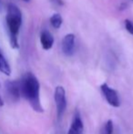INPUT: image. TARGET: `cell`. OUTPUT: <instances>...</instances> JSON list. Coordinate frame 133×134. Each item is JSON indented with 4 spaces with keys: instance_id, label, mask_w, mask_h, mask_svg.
Returning <instances> with one entry per match:
<instances>
[{
    "instance_id": "obj_1",
    "label": "cell",
    "mask_w": 133,
    "mask_h": 134,
    "mask_svg": "<svg viewBox=\"0 0 133 134\" xmlns=\"http://www.w3.org/2000/svg\"><path fill=\"white\" fill-rule=\"evenodd\" d=\"M39 82L36 76L32 73H27L20 81V90L21 95L29 102L30 106L37 112H43L39 97Z\"/></svg>"
},
{
    "instance_id": "obj_11",
    "label": "cell",
    "mask_w": 133,
    "mask_h": 134,
    "mask_svg": "<svg viewBox=\"0 0 133 134\" xmlns=\"http://www.w3.org/2000/svg\"><path fill=\"white\" fill-rule=\"evenodd\" d=\"M105 134H113V121L108 120L105 124Z\"/></svg>"
},
{
    "instance_id": "obj_8",
    "label": "cell",
    "mask_w": 133,
    "mask_h": 134,
    "mask_svg": "<svg viewBox=\"0 0 133 134\" xmlns=\"http://www.w3.org/2000/svg\"><path fill=\"white\" fill-rule=\"evenodd\" d=\"M40 42L42 45V48L45 50H48L52 48L54 44V37L51 35V33L47 30L41 32L40 34Z\"/></svg>"
},
{
    "instance_id": "obj_4",
    "label": "cell",
    "mask_w": 133,
    "mask_h": 134,
    "mask_svg": "<svg viewBox=\"0 0 133 134\" xmlns=\"http://www.w3.org/2000/svg\"><path fill=\"white\" fill-rule=\"evenodd\" d=\"M100 90L102 92L103 96L106 99L107 102L110 105V106L114 108H118L120 105V101H119V98L118 95V92L116 90L110 88L108 84L104 83L100 86Z\"/></svg>"
},
{
    "instance_id": "obj_7",
    "label": "cell",
    "mask_w": 133,
    "mask_h": 134,
    "mask_svg": "<svg viewBox=\"0 0 133 134\" xmlns=\"http://www.w3.org/2000/svg\"><path fill=\"white\" fill-rule=\"evenodd\" d=\"M8 96L13 100H18L21 96L19 81H8L5 85Z\"/></svg>"
},
{
    "instance_id": "obj_3",
    "label": "cell",
    "mask_w": 133,
    "mask_h": 134,
    "mask_svg": "<svg viewBox=\"0 0 133 134\" xmlns=\"http://www.w3.org/2000/svg\"><path fill=\"white\" fill-rule=\"evenodd\" d=\"M54 99L57 107V119H60L62 115L64 114L65 110L67 109V99H66V91L65 88L61 86H57L55 90L54 94Z\"/></svg>"
},
{
    "instance_id": "obj_12",
    "label": "cell",
    "mask_w": 133,
    "mask_h": 134,
    "mask_svg": "<svg viewBox=\"0 0 133 134\" xmlns=\"http://www.w3.org/2000/svg\"><path fill=\"white\" fill-rule=\"evenodd\" d=\"M125 27H126L127 31H128L129 33L133 35V23L130 19L125 20Z\"/></svg>"
},
{
    "instance_id": "obj_10",
    "label": "cell",
    "mask_w": 133,
    "mask_h": 134,
    "mask_svg": "<svg viewBox=\"0 0 133 134\" xmlns=\"http://www.w3.org/2000/svg\"><path fill=\"white\" fill-rule=\"evenodd\" d=\"M62 16H60L59 14H54L52 15V16L50 18V23H51V26L54 28H59L62 25Z\"/></svg>"
},
{
    "instance_id": "obj_14",
    "label": "cell",
    "mask_w": 133,
    "mask_h": 134,
    "mask_svg": "<svg viewBox=\"0 0 133 134\" xmlns=\"http://www.w3.org/2000/svg\"><path fill=\"white\" fill-rule=\"evenodd\" d=\"M4 105V101H3V99H1V97H0V107H2Z\"/></svg>"
},
{
    "instance_id": "obj_6",
    "label": "cell",
    "mask_w": 133,
    "mask_h": 134,
    "mask_svg": "<svg viewBox=\"0 0 133 134\" xmlns=\"http://www.w3.org/2000/svg\"><path fill=\"white\" fill-rule=\"evenodd\" d=\"M75 50V35L67 34L62 40V51L67 56L74 54Z\"/></svg>"
},
{
    "instance_id": "obj_5",
    "label": "cell",
    "mask_w": 133,
    "mask_h": 134,
    "mask_svg": "<svg viewBox=\"0 0 133 134\" xmlns=\"http://www.w3.org/2000/svg\"><path fill=\"white\" fill-rule=\"evenodd\" d=\"M83 129H84L83 121H82L79 110L77 109H75L72 121H71L70 127H69V129H68L67 134H82Z\"/></svg>"
},
{
    "instance_id": "obj_2",
    "label": "cell",
    "mask_w": 133,
    "mask_h": 134,
    "mask_svg": "<svg viewBox=\"0 0 133 134\" xmlns=\"http://www.w3.org/2000/svg\"><path fill=\"white\" fill-rule=\"evenodd\" d=\"M7 23L10 32V44L13 48H18V34L22 24V14L18 7L14 4H9L7 7Z\"/></svg>"
},
{
    "instance_id": "obj_9",
    "label": "cell",
    "mask_w": 133,
    "mask_h": 134,
    "mask_svg": "<svg viewBox=\"0 0 133 134\" xmlns=\"http://www.w3.org/2000/svg\"><path fill=\"white\" fill-rule=\"evenodd\" d=\"M0 71L5 75H7V76H9L11 74L10 66H9L8 62L7 61V59L2 55L1 52H0Z\"/></svg>"
},
{
    "instance_id": "obj_16",
    "label": "cell",
    "mask_w": 133,
    "mask_h": 134,
    "mask_svg": "<svg viewBox=\"0 0 133 134\" xmlns=\"http://www.w3.org/2000/svg\"><path fill=\"white\" fill-rule=\"evenodd\" d=\"M0 7H1V0H0Z\"/></svg>"
},
{
    "instance_id": "obj_15",
    "label": "cell",
    "mask_w": 133,
    "mask_h": 134,
    "mask_svg": "<svg viewBox=\"0 0 133 134\" xmlns=\"http://www.w3.org/2000/svg\"><path fill=\"white\" fill-rule=\"evenodd\" d=\"M24 1H27V2H28V1H29V0H24Z\"/></svg>"
},
{
    "instance_id": "obj_13",
    "label": "cell",
    "mask_w": 133,
    "mask_h": 134,
    "mask_svg": "<svg viewBox=\"0 0 133 134\" xmlns=\"http://www.w3.org/2000/svg\"><path fill=\"white\" fill-rule=\"evenodd\" d=\"M54 3L57 4L59 5H64V2H63V0H53Z\"/></svg>"
}]
</instances>
